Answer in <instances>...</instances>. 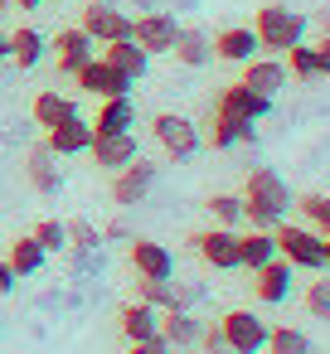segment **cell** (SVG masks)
<instances>
[{
  "label": "cell",
  "instance_id": "7dc6e473",
  "mask_svg": "<svg viewBox=\"0 0 330 354\" xmlns=\"http://www.w3.org/2000/svg\"><path fill=\"white\" fill-rule=\"evenodd\" d=\"M6 10H10V0H0V15H6Z\"/></svg>",
  "mask_w": 330,
  "mask_h": 354
},
{
  "label": "cell",
  "instance_id": "b9f144b4",
  "mask_svg": "<svg viewBox=\"0 0 330 354\" xmlns=\"http://www.w3.org/2000/svg\"><path fill=\"white\" fill-rule=\"evenodd\" d=\"M15 281H20V277L10 272V262H6V257H0V291H15Z\"/></svg>",
  "mask_w": 330,
  "mask_h": 354
},
{
  "label": "cell",
  "instance_id": "f35d334b",
  "mask_svg": "<svg viewBox=\"0 0 330 354\" xmlns=\"http://www.w3.org/2000/svg\"><path fill=\"white\" fill-rule=\"evenodd\" d=\"M199 344H204V354H233L219 325H204V330H199Z\"/></svg>",
  "mask_w": 330,
  "mask_h": 354
},
{
  "label": "cell",
  "instance_id": "7bdbcfd3",
  "mask_svg": "<svg viewBox=\"0 0 330 354\" xmlns=\"http://www.w3.org/2000/svg\"><path fill=\"white\" fill-rule=\"evenodd\" d=\"M10 59V35H0V64Z\"/></svg>",
  "mask_w": 330,
  "mask_h": 354
},
{
  "label": "cell",
  "instance_id": "8992f818",
  "mask_svg": "<svg viewBox=\"0 0 330 354\" xmlns=\"http://www.w3.org/2000/svg\"><path fill=\"white\" fill-rule=\"evenodd\" d=\"M156 180H161V165H151V160H131V165H122V170H112V199L122 204V209H131V204H141L151 189H156Z\"/></svg>",
  "mask_w": 330,
  "mask_h": 354
},
{
  "label": "cell",
  "instance_id": "83f0119b",
  "mask_svg": "<svg viewBox=\"0 0 330 354\" xmlns=\"http://www.w3.org/2000/svg\"><path fill=\"white\" fill-rule=\"evenodd\" d=\"M185 68H204L209 59H214V44H209V35L204 30H180V39H175V49H170Z\"/></svg>",
  "mask_w": 330,
  "mask_h": 354
},
{
  "label": "cell",
  "instance_id": "3957f363",
  "mask_svg": "<svg viewBox=\"0 0 330 354\" xmlns=\"http://www.w3.org/2000/svg\"><path fill=\"white\" fill-rule=\"evenodd\" d=\"M272 238H277V257H286L291 267H301V272H325V238L315 233V228H296V223H277L272 228Z\"/></svg>",
  "mask_w": 330,
  "mask_h": 354
},
{
  "label": "cell",
  "instance_id": "4fadbf2b",
  "mask_svg": "<svg viewBox=\"0 0 330 354\" xmlns=\"http://www.w3.org/2000/svg\"><path fill=\"white\" fill-rule=\"evenodd\" d=\"M131 272L165 281V277H175V252H170L165 243H156V238H136V243H131Z\"/></svg>",
  "mask_w": 330,
  "mask_h": 354
},
{
  "label": "cell",
  "instance_id": "ee69618b",
  "mask_svg": "<svg viewBox=\"0 0 330 354\" xmlns=\"http://www.w3.org/2000/svg\"><path fill=\"white\" fill-rule=\"evenodd\" d=\"M315 20H320V35H330V10H320Z\"/></svg>",
  "mask_w": 330,
  "mask_h": 354
},
{
  "label": "cell",
  "instance_id": "f546056e",
  "mask_svg": "<svg viewBox=\"0 0 330 354\" xmlns=\"http://www.w3.org/2000/svg\"><path fill=\"white\" fill-rule=\"evenodd\" d=\"M262 354H311V339H306V330L277 325V330H267V344H262Z\"/></svg>",
  "mask_w": 330,
  "mask_h": 354
},
{
  "label": "cell",
  "instance_id": "1f68e13d",
  "mask_svg": "<svg viewBox=\"0 0 330 354\" xmlns=\"http://www.w3.org/2000/svg\"><path fill=\"white\" fill-rule=\"evenodd\" d=\"M204 209H209V218H214L219 228H238V223H243V199H238V194H209Z\"/></svg>",
  "mask_w": 330,
  "mask_h": 354
},
{
  "label": "cell",
  "instance_id": "ab89813d",
  "mask_svg": "<svg viewBox=\"0 0 330 354\" xmlns=\"http://www.w3.org/2000/svg\"><path fill=\"white\" fill-rule=\"evenodd\" d=\"M122 354H170V344H165V339L156 335V339H131V344H127Z\"/></svg>",
  "mask_w": 330,
  "mask_h": 354
},
{
  "label": "cell",
  "instance_id": "44dd1931",
  "mask_svg": "<svg viewBox=\"0 0 330 354\" xmlns=\"http://www.w3.org/2000/svg\"><path fill=\"white\" fill-rule=\"evenodd\" d=\"M131 127H136L131 97H102L98 122H93V136H122V131H131Z\"/></svg>",
  "mask_w": 330,
  "mask_h": 354
},
{
  "label": "cell",
  "instance_id": "30bf717a",
  "mask_svg": "<svg viewBox=\"0 0 330 354\" xmlns=\"http://www.w3.org/2000/svg\"><path fill=\"white\" fill-rule=\"evenodd\" d=\"M214 112H223V117H233V122H248V127H257V122L272 112V97H262V93L243 88V83H228V88L219 93Z\"/></svg>",
  "mask_w": 330,
  "mask_h": 354
},
{
  "label": "cell",
  "instance_id": "bcb514c9",
  "mask_svg": "<svg viewBox=\"0 0 330 354\" xmlns=\"http://www.w3.org/2000/svg\"><path fill=\"white\" fill-rule=\"evenodd\" d=\"M325 267H330V238H325Z\"/></svg>",
  "mask_w": 330,
  "mask_h": 354
},
{
  "label": "cell",
  "instance_id": "836d02e7",
  "mask_svg": "<svg viewBox=\"0 0 330 354\" xmlns=\"http://www.w3.org/2000/svg\"><path fill=\"white\" fill-rule=\"evenodd\" d=\"M286 54H291V78H301V83H315V78H320V68H315V44L296 39Z\"/></svg>",
  "mask_w": 330,
  "mask_h": 354
},
{
  "label": "cell",
  "instance_id": "ba28073f",
  "mask_svg": "<svg viewBox=\"0 0 330 354\" xmlns=\"http://www.w3.org/2000/svg\"><path fill=\"white\" fill-rule=\"evenodd\" d=\"M219 330H223V339H228L233 354H262L272 325H267L262 315H253V310H228V315L219 320Z\"/></svg>",
  "mask_w": 330,
  "mask_h": 354
},
{
  "label": "cell",
  "instance_id": "74e56055",
  "mask_svg": "<svg viewBox=\"0 0 330 354\" xmlns=\"http://www.w3.org/2000/svg\"><path fill=\"white\" fill-rule=\"evenodd\" d=\"M204 296L199 281H175V310H194V301Z\"/></svg>",
  "mask_w": 330,
  "mask_h": 354
},
{
  "label": "cell",
  "instance_id": "2e32d148",
  "mask_svg": "<svg viewBox=\"0 0 330 354\" xmlns=\"http://www.w3.org/2000/svg\"><path fill=\"white\" fill-rule=\"evenodd\" d=\"M243 88H253L262 97H277L286 88V64L282 59H248L243 64Z\"/></svg>",
  "mask_w": 330,
  "mask_h": 354
},
{
  "label": "cell",
  "instance_id": "7c38bea8",
  "mask_svg": "<svg viewBox=\"0 0 330 354\" xmlns=\"http://www.w3.org/2000/svg\"><path fill=\"white\" fill-rule=\"evenodd\" d=\"M78 30L88 35V39H102V44H112V39H131V15H122V10H112V6H93L83 10V20H78Z\"/></svg>",
  "mask_w": 330,
  "mask_h": 354
},
{
  "label": "cell",
  "instance_id": "9a60e30c",
  "mask_svg": "<svg viewBox=\"0 0 330 354\" xmlns=\"http://www.w3.org/2000/svg\"><path fill=\"white\" fill-rule=\"evenodd\" d=\"M93 54H98V39H88V35H83L78 25H73V30H59V39H54V59H59V73H68V78H73V73H78V68H83V64L93 59Z\"/></svg>",
  "mask_w": 330,
  "mask_h": 354
},
{
  "label": "cell",
  "instance_id": "ffe728a7",
  "mask_svg": "<svg viewBox=\"0 0 330 354\" xmlns=\"http://www.w3.org/2000/svg\"><path fill=\"white\" fill-rule=\"evenodd\" d=\"M257 35L253 30H223V35H214V59L219 64H248V59H257Z\"/></svg>",
  "mask_w": 330,
  "mask_h": 354
},
{
  "label": "cell",
  "instance_id": "8fae6325",
  "mask_svg": "<svg viewBox=\"0 0 330 354\" xmlns=\"http://www.w3.org/2000/svg\"><path fill=\"white\" fill-rule=\"evenodd\" d=\"M44 146H49L59 160H64V156H83V151L93 146V122H88L83 112H73V117L44 127Z\"/></svg>",
  "mask_w": 330,
  "mask_h": 354
},
{
  "label": "cell",
  "instance_id": "cb8c5ba5",
  "mask_svg": "<svg viewBox=\"0 0 330 354\" xmlns=\"http://www.w3.org/2000/svg\"><path fill=\"white\" fill-rule=\"evenodd\" d=\"M199 330H204V320H199L194 310H165V315H161V339H165L170 349L199 344Z\"/></svg>",
  "mask_w": 330,
  "mask_h": 354
},
{
  "label": "cell",
  "instance_id": "d590c367",
  "mask_svg": "<svg viewBox=\"0 0 330 354\" xmlns=\"http://www.w3.org/2000/svg\"><path fill=\"white\" fill-rule=\"evenodd\" d=\"M306 310L315 320H330V277H320V281L306 286Z\"/></svg>",
  "mask_w": 330,
  "mask_h": 354
},
{
  "label": "cell",
  "instance_id": "6da1fadb",
  "mask_svg": "<svg viewBox=\"0 0 330 354\" xmlns=\"http://www.w3.org/2000/svg\"><path fill=\"white\" fill-rule=\"evenodd\" d=\"M238 199H243V223H253V228H277V223L286 218V209H291L286 180H282L277 170H267V165L248 170Z\"/></svg>",
  "mask_w": 330,
  "mask_h": 354
},
{
  "label": "cell",
  "instance_id": "7a4b0ae2",
  "mask_svg": "<svg viewBox=\"0 0 330 354\" xmlns=\"http://www.w3.org/2000/svg\"><path fill=\"white\" fill-rule=\"evenodd\" d=\"M253 35H257L262 49L286 54L296 39H306V15H301V10H286V6H262V10L253 15Z\"/></svg>",
  "mask_w": 330,
  "mask_h": 354
},
{
  "label": "cell",
  "instance_id": "ac0fdd59",
  "mask_svg": "<svg viewBox=\"0 0 330 354\" xmlns=\"http://www.w3.org/2000/svg\"><path fill=\"white\" fill-rule=\"evenodd\" d=\"M25 175H30V185L39 189V194H59L64 189V170H59V156L39 141L35 151H30V160H25Z\"/></svg>",
  "mask_w": 330,
  "mask_h": 354
},
{
  "label": "cell",
  "instance_id": "d6986e66",
  "mask_svg": "<svg viewBox=\"0 0 330 354\" xmlns=\"http://www.w3.org/2000/svg\"><path fill=\"white\" fill-rule=\"evenodd\" d=\"M161 315H165V310H156V306H146V301H131V306L117 310V325H122L127 344H131V339H156V335H161Z\"/></svg>",
  "mask_w": 330,
  "mask_h": 354
},
{
  "label": "cell",
  "instance_id": "5b68a950",
  "mask_svg": "<svg viewBox=\"0 0 330 354\" xmlns=\"http://www.w3.org/2000/svg\"><path fill=\"white\" fill-rule=\"evenodd\" d=\"M73 78H78V88H83L88 97H131V88H136L122 68H112V64H107V59H98V54H93Z\"/></svg>",
  "mask_w": 330,
  "mask_h": 354
},
{
  "label": "cell",
  "instance_id": "484cf974",
  "mask_svg": "<svg viewBox=\"0 0 330 354\" xmlns=\"http://www.w3.org/2000/svg\"><path fill=\"white\" fill-rule=\"evenodd\" d=\"M44 257H49V252L39 248V238H35V233H20V238L10 243V252H6V262H10V272H15V277H35V272L44 267Z\"/></svg>",
  "mask_w": 330,
  "mask_h": 354
},
{
  "label": "cell",
  "instance_id": "52a82bcc",
  "mask_svg": "<svg viewBox=\"0 0 330 354\" xmlns=\"http://www.w3.org/2000/svg\"><path fill=\"white\" fill-rule=\"evenodd\" d=\"M194 243V252H199V262L204 267H214V272H238V228H204V233H194L190 238Z\"/></svg>",
  "mask_w": 330,
  "mask_h": 354
},
{
  "label": "cell",
  "instance_id": "60d3db41",
  "mask_svg": "<svg viewBox=\"0 0 330 354\" xmlns=\"http://www.w3.org/2000/svg\"><path fill=\"white\" fill-rule=\"evenodd\" d=\"M315 68H320V78H330V35L315 39Z\"/></svg>",
  "mask_w": 330,
  "mask_h": 354
},
{
  "label": "cell",
  "instance_id": "7402d4cb",
  "mask_svg": "<svg viewBox=\"0 0 330 354\" xmlns=\"http://www.w3.org/2000/svg\"><path fill=\"white\" fill-rule=\"evenodd\" d=\"M102 59H107L112 68H122V73H127L131 83H141V78H146V68H151V54H146V49H141L136 39H112Z\"/></svg>",
  "mask_w": 330,
  "mask_h": 354
},
{
  "label": "cell",
  "instance_id": "603a6c76",
  "mask_svg": "<svg viewBox=\"0 0 330 354\" xmlns=\"http://www.w3.org/2000/svg\"><path fill=\"white\" fill-rule=\"evenodd\" d=\"M272 257H277V238H272V228H253V233H238V267L257 272V267H267Z\"/></svg>",
  "mask_w": 330,
  "mask_h": 354
},
{
  "label": "cell",
  "instance_id": "e0dca14e",
  "mask_svg": "<svg viewBox=\"0 0 330 354\" xmlns=\"http://www.w3.org/2000/svg\"><path fill=\"white\" fill-rule=\"evenodd\" d=\"M93 165L98 170H122V165H131L136 160V136L131 131H122V136H93Z\"/></svg>",
  "mask_w": 330,
  "mask_h": 354
},
{
  "label": "cell",
  "instance_id": "4316f807",
  "mask_svg": "<svg viewBox=\"0 0 330 354\" xmlns=\"http://www.w3.org/2000/svg\"><path fill=\"white\" fill-rule=\"evenodd\" d=\"M44 54H49V44H44V35H39V30H30V25H25V30H15V35H10V59H15L20 68H39V64H44Z\"/></svg>",
  "mask_w": 330,
  "mask_h": 354
},
{
  "label": "cell",
  "instance_id": "f1b7e54d",
  "mask_svg": "<svg viewBox=\"0 0 330 354\" xmlns=\"http://www.w3.org/2000/svg\"><path fill=\"white\" fill-rule=\"evenodd\" d=\"M78 112V102L68 97V93H59V88H44L39 97H35V122L39 127H54V122H64V117H73Z\"/></svg>",
  "mask_w": 330,
  "mask_h": 354
},
{
  "label": "cell",
  "instance_id": "e575fe53",
  "mask_svg": "<svg viewBox=\"0 0 330 354\" xmlns=\"http://www.w3.org/2000/svg\"><path fill=\"white\" fill-rule=\"evenodd\" d=\"M35 238H39V248H44V252H64V248H68V223L44 218V223L35 228Z\"/></svg>",
  "mask_w": 330,
  "mask_h": 354
},
{
  "label": "cell",
  "instance_id": "f6af8a7d",
  "mask_svg": "<svg viewBox=\"0 0 330 354\" xmlns=\"http://www.w3.org/2000/svg\"><path fill=\"white\" fill-rule=\"evenodd\" d=\"M10 6H20V10H35V6H44V0H10Z\"/></svg>",
  "mask_w": 330,
  "mask_h": 354
},
{
  "label": "cell",
  "instance_id": "d6a6232c",
  "mask_svg": "<svg viewBox=\"0 0 330 354\" xmlns=\"http://www.w3.org/2000/svg\"><path fill=\"white\" fill-rule=\"evenodd\" d=\"M296 209L311 218V228H315L320 238H330V194H301Z\"/></svg>",
  "mask_w": 330,
  "mask_h": 354
},
{
  "label": "cell",
  "instance_id": "277c9868",
  "mask_svg": "<svg viewBox=\"0 0 330 354\" xmlns=\"http://www.w3.org/2000/svg\"><path fill=\"white\" fill-rule=\"evenodd\" d=\"M151 131H156V141H161V151H165L170 160H190V156L199 151V127H194L190 117H180V112H161V117L151 122Z\"/></svg>",
  "mask_w": 330,
  "mask_h": 354
},
{
  "label": "cell",
  "instance_id": "5bb4252c",
  "mask_svg": "<svg viewBox=\"0 0 330 354\" xmlns=\"http://www.w3.org/2000/svg\"><path fill=\"white\" fill-rule=\"evenodd\" d=\"M253 277H257V281H253V296H257L262 306H282V301L291 296V262H286V257H272V262L257 267Z\"/></svg>",
  "mask_w": 330,
  "mask_h": 354
},
{
  "label": "cell",
  "instance_id": "4dcf8cb0",
  "mask_svg": "<svg viewBox=\"0 0 330 354\" xmlns=\"http://www.w3.org/2000/svg\"><path fill=\"white\" fill-rule=\"evenodd\" d=\"M136 301L156 306V310H175V281H156V277H136Z\"/></svg>",
  "mask_w": 330,
  "mask_h": 354
},
{
  "label": "cell",
  "instance_id": "9c48e42d",
  "mask_svg": "<svg viewBox=\"0 0 330 354\" xmlns=\"http://www.w3.org/2000/svg\"><path fill=\"white\" fill-rule=\"evenodd\" d=\"M131 39L156 59V54H170L175 49V39H180V20L175 15H165V10H151V15H141V20H131Z\"/></svg>",
  "mask_w": 330,
  "mask_h": 354
},
{
  "label": "cell",
  "instance_id": "d4e9b609",
  "mask_svg": "<svg viewBox=\"0 0 330 354\" xmlns=\"http://www.w3.org/2000/svg\"><path fill=\"white\" fill-rule=\"evenodd\" d=\"M199 141H209L214 151H228V146H238V141H253V127H248V122H233V117H223V112H209Z\"/></svg>",
  "mask_w": 330,
  "mask_h": 354
},
{
  "label": "cell",
  "instance_id": "8d00e7d4",
  "mask_svg": "<svg viewBox=\"0 0 330 354\" xmlns=\"http://www.w3.org/2000/svg\"><path fill=\"white\" fill-rule=\"evenodd\" d=\"M98 243H102V233H98L93 223H83V218H73V223H68V248H83V252H93Z\"/></svg>",
  "mask_w": 330,
  "mask_h": 354
}]
</instances>
